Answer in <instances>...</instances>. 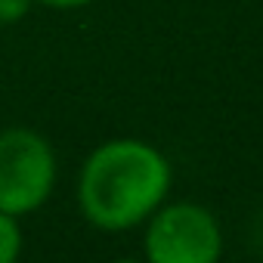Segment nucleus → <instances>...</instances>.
Returning a JSON list of instances; mask_svg holds the SVG:
<instances>
[{
	"instance_id": "nucleus-5",
	"label": "nucleus",
	"mask_w": 263,
	"mask_h": 263,
	"mask_svg": "<svg viewBox=\"0 0 263 263\" xmlns=\"http://www.w3.org/2000/svg\"><path fill=\"white\" fill-rule=\"evenodd\" d=\"M34 0H0V25H13L28 16Z\"/></svg>"
},
{
	"instance_id": "nucleus-6",
	"label": "nucleus",
	"mask_w": 263,
	"mask_h": 263,
	"mask_svg": "<svg viewBox=\"0 0 263 263\" xmlns=\"http://www.w3.org/2000/svg\"><path fill=\"white\" fill-rule=\"evenodd\" d=\"M41 7H50V10H78V7H87L93 0H34Z\"/></svg>"
},
{
	"instance_id": "nucleus-1",
	"label": "nucleus",
	"mask_w": 263,
	"mask_h": 263,
	"mask_svg": "<svg viewBox=\"0 0 263 263\" xmlns=\"http://www.w3.org/2000/svg\"><path fill=\"white\" fill-rule=\"evenodd\" d=\"M171 189L167 158L143 140H108L96 146L78 177V208L105 232L134 229L161 208Z\"/></svg>"
},
{
	"instance_id": "nucleus-3",
	"label": "nucleus",
	"mask_w": 263,
	"mask_h": 263,
	"mask_svg": "<svg viewBox=\"0 0 263 263\" xmlns=\"http://www.w3.org/2000/svg\"><path fill=\"white\" fill-rule=\"evenodd\" d=\"M143 248L152 263H217L223 232L208 208L180 201L152 211Z\"/></svg>"
},
{
	"instance_id": "nucleus-2",
	"label": "nucleus",
	"mask_w": 263,
	"mask_h": 263,
	"mask_svg": "<svg viewBox=\"0 0 263 263\" xmlns=\"http://www.w3.org/2000/svg\"><path fill=\"white\" fill-rule=\"evenodd\" d=\"M56 186L53 146L31 127L0 130V211L13 217L34 214Z\"/></svg>"
},
{
	"instance_id": "nucleus-4",
	"label": "nucleus",
	"mask_w": 263,
	"mask_h": 263,
	"mask_svg": "<svg viewBox=\"0 0 263 263\" xmlns=\"http://www.w3.org/2000/svg\"><path fill=\"white\" fill-rule=\"evenodd\" d=\"M22 254V226L19 217L0 211V263H13Z\"/></svg>"
}]
</instances>
